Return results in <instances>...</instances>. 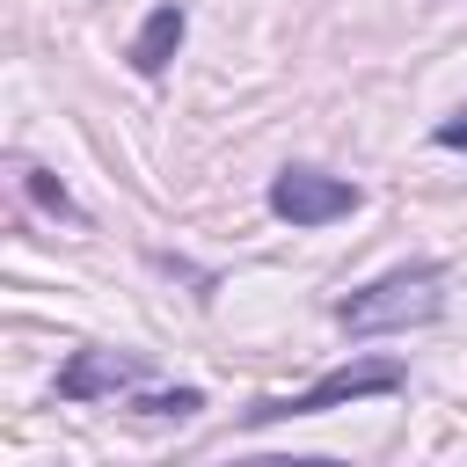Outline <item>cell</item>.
<instances>
[{
  "instance_id": "obj_1",
  "label": "cell",
  "mask_w": 467,
  "mask_h": 467,
  "mask_svg": "<svg viewBox=\"0 0 467 467\" xmlns=\"http://www.w3.org/2000/svg\"><path fill=\"white\" fill-rule=\"evenodd\" d=\"M445 314V263H401L372 277L365 292L336 299V328L350 336H387V328H423Z\"/></svg>"
},
{
  "instance_id": "obj_2",
  "label": "cell",
  "mask_w": 467,
  "mask_h": 467,
  "mask_svg": "<svg viewBox=\"0 0 467 467\" xmlns=\"http://www.w3.org/2000/svg\"><path fill=\"white\" fill-rule=\"evenodd\" d=\"M409 387V365L401 358H358V365H336L328 379H314L306 394H270L241 416V431H263V423H285V416H321V409H343V401H365V394H401Z\"/></svg>"
},
{
  "instance_id": "obj_3",
  "label": "cell",
  "mask_w": 467,
  "mask_h": 467,
  "mask_svg": "<svg viewBox=\"0 0 467 467\" xmlns=\"http://www.w3.org/2000/svg\"><path fill=\"white\" fill-rule=\"evenodd\" d=\"M358 204H365L358 182L321 175V168H306V161H292V168L270 175V212H277L285 226H328V219H350Z\"/></svg>"
},
{
  "instance_id": "obj_4",
  "label": "cell",
  "mask_w": 467,
  "mask_h": 467,
  "mask_svg": "<svg viewBox=\"0 0 467 467\" xmlns=\"http://www.w3.org/2000/svg\"><path fill=\"white\" fill-rule=\"evenodd\" d=\"M146 350H73V365L58 372V394L66 401H95V394H131L146 387Z\"/></svg>"
},
{
  "instance_id": "obj_5",
  "label": "cell",
  "mask_w": 467,
  "mask_h": 467,
  "mask_svg": "<svg viewBox=\"0 0 467 467\" xmlns=\"http://www.w3.org/2000/svg\"><path fill=\"white\" fill-rule=\"evenodd\" d=\"M182 29H190V15H182L175 0H168V7H153V15H146V29L131 36V66H139L146 80H153V73H168V58L182 51Z\"/></svg>"
},
{
  "instance_id": "obj_6",
  "label": "cell",
  "mask_w": 467,
  "mask_h": 467,
  "mask_svg": "<svg viewBox=\"0 0 467 467\" xmlns=\"http://www.w3.org/2000/svg\"><path fill=\"white\" fill-rule=\"evenodd\" d=\"M22 190H29V197H36V204H44L51 219H66V226H80V204H73V197H66V182H51L44 168H22Z\"/></svg>"
},
{
  "instance_id": "obj_7",
  "label": "cell",
  "mask_w": 467,
  "mask_h": 467,
  "mask_svg": "<svg viewBox=\"0 0 467 467\" xmlns=\"http://www.w3.org/2000/svg\"><path fill=\"white\" fill-rule=\"evenodd\" d=\"M131 409H139V416H197L204 394H197V387H161V394H131Z\"/></svg>"
},
{
  "instance_id": "obj_8",
  "label": "cell",
  "mask_w": 467,
  "mask_h": 467,
  "mask_svg": "<svg viewBox=\"0 0 467 467\" xmlns=\"http://www.w3.org/2000/svg\"><path fill=\"white\" fill-rule=\"evenodd\" d=\"M431 139H438L445 153H460V146H467V109H452V117H445V124H438Z\"/></svg>"
}]
</instances>
